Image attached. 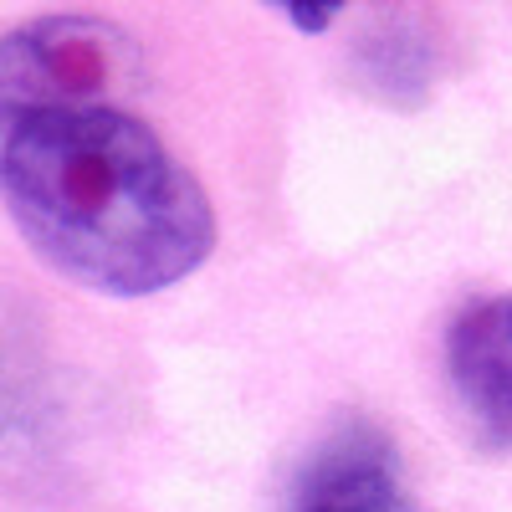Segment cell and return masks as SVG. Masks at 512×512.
I'll return each instance as SVG.
<instances>
[{
  "label": "cell",
  "instance_id": "cell-5",
  "mask_svg": "<svg viewBox=\"0 0 512 512\" xmlns=\"http://www.w3.org/2000/svg\"><path fill=\"white\" fill-rule=\"evenodd\" d=\"M287 21H292L297 31H328V26L338 21V6H292Z\"/></svg>",
  "mask_w": 512,
  "mask_h": 512
},
{
  "label": "cell",
  "instance_id": "cell-1",
  "mask_svg": "<svg viewBox=\"0 0 512 512\" xmlns=\"http://www.w3.org/2000/svg\"><path fill=\"white\" fill-rule=\"evenodd\" d=\"M0 195L41 262L103 297L164 292L216 246L200 180L123 108L16 123L0 144Z\"/></svg>",
  "mask_w": 512,
  "mask_h": 512
},
{
  "label": "cell",
  "instance_id": "cell-4",
  "mask_svg": "<svg viewBox=\"0 0 512 512\" xmlns=\"http://www.w3.org/2000/svg\"><path fill=\"white\" fill-rule=\"evenodd\" d=\"M297 512H410L395 446L374 425H344L308 466Z\"/></svg>",
  "mask_w": 512,
  "mask_h": 512
},
{
  "label": "cell",
  "instance_id": "cell-2",
  "mask_svg": "<svg viewBox=\"0 0 512 512\" xmlns=\"http://www.w3.org/2000/svg\"><path fill=\"white\" fill-rule=\"evenodd\" d=\"M139 82L134 36L98 16H41L0 36V144L16 123L62 108H113Z\"/></svg>",
  "mask_w": 512,
  "mask_h": 512
},
{
  "label": "cell",
  "instance_id": "cell-3",
  "mask_svg": "<svg viewBox=\"0 0 512 512\" xmlns=\"http://www.w3.org/2000/svg\"><path fill=\"white\" fill-rule=\"evenodd\" d=\"M446 374L477 446L512 451V292L477 297L446 333Z\"/></svg>",
  "mask_w": 512,
  "mask_h": 512
}]
</instances>
